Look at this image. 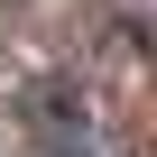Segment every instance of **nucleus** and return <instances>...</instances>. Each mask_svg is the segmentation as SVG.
I'll return each mask as SVG.
<instances>
[{
	"instance_id": "obj_1",
	"label": "nucleus",
	"mask_w": 157,
	"mask_h": 157,
	"mask_svg": "<svg viewBox=\"0 0 157 157\" xmlns=\"http://www.w3.org/2000/svg\"><path fill=\"white\" fill-rule=\"evenodd\" d=\"M19 120L37 129V148H46V157H102L93 111H83V83H65V74H37L28 102H19Z\"/></svg>"
}]
</instances>
